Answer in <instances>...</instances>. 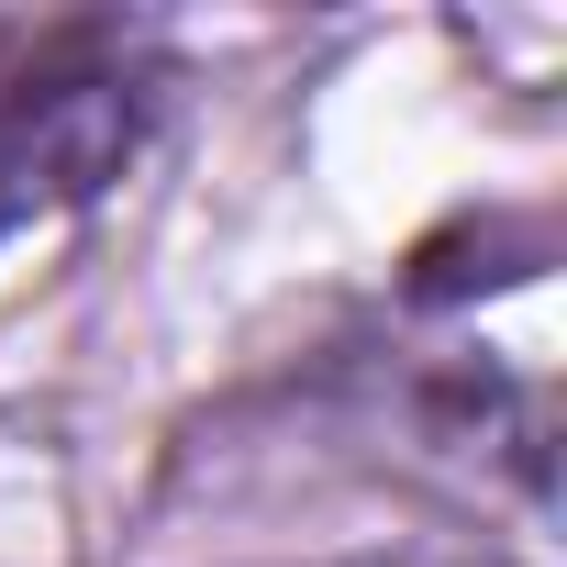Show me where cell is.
Segmentation results:
<instances>
[{
  "mask_svg": "<svg viewBox=\"0 0 567 567\" xmlns=\"http://www.w3.org/2000/svg\"><path fill=\"white\" fill-rule=\"evenodd\" d=\"M134 156V79H45L0 101V245L56 223Z\"/></svg>",
  "mask_w": 567,
  "mask_h": 567,
  "instance_id": "1",
  "label": "cell"
},
{
  "mask_svg": "<svg viewBox=\"0 0 567 567\" xmlns=\"http://www.w3.org/2000/svg\"><path fill=\"white\" fill-rule=\"evenodd\" d=\"M390 567H489V556H390Z\"/></svg>",
  "mask_w": 567,
  "mask_h": 567,
  "instance_id": "2",
  "label": "cell"
}]
</instances>
